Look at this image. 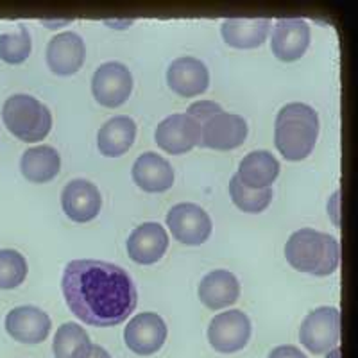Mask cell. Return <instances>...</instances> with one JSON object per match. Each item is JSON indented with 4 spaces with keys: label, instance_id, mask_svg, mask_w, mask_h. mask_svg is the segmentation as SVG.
<instances>
[{
    "label": "cell",
    "instance_id": "obj_4",
    "mask_svg": "<svg viewBox=\"0 0 358 358\" xmlns=\"http://www.w3.org/2000/svg\"><path fill=\"white\" fill-rule=\"evenodd\" d=\"M2 120L9 133L27 143L41 142L52 129V115L49 108L27 94H15L4 102Z\"/></svg>",
    "mask_w": 358,
    "mask_h": 358
},
{
    "label": "cell",
    "instance_id": "obj_17",
    "mask_svg": "<svg viewBox=\"0 0 358 358\" xmlns=\"http://www.w3.org/2000/svg\"><path fill=\"white\" fill-rule=\"evenodd\" d=\"M169 249L167 229L158 222H143L127 238V252L136 264L151 265L162 260Z\"/></svg>",
    "mask_w": 358,
    "mask_h": 358
},
{
    "label": "cell",
    "instance_id": "obj_10",
    "mask_svg": "<svg viewBox=\"0 0 358 358\" xmlns=\"http://www.w3.org/2000/svg\"><path fill=\"white\" fill-rule=\"evenodd\" d=\"M167 324L155 312H142L127 322L124 330L126 346L140 357L158 353L167 341Z\"/></svg>",
    "mask_w": 358,
    "mask_h": 358
},
{
    "label": "cell",
    "instance_id": "obj_20",
    "mask_svg": "<svg viewBox=\"0 0 358 358\" xmlns=\"http://www.w3.org/2000/svg\"><path fill=\"white\" fill-rule=\"evenodd\" d=\"M273 29L271 18H226L220 27L224 41L235 49H257Z\"/></svg>",
    "mask_w": 358,
    "mask_h": 358
},
{
    "label": "cell",
    "instance_id": "obj_14",
    "mask_svg": "<svg viewBox=\"0 0 358 358\" xmlns=\"http://www.w3.org/2000/svg\"><path fill=\"white\" fill-rule=\"evenodd\" d=\"M47 65L56 76H72L86 59L85 40L73 31L59 33L47 43Z\"/></svg>",
    "mask_w": 358,
    "mask_h": 358
},
{
    "label": "cell",
    "instance_id": "obj_22",
    "mask_svg": "<svg viewBox=\"0 0 358 358\" xmlns=\"http://www.w3.org/2000/svg\"><path fill=\"white\" fill-rule=\"evenodd\" d=\"M134 138H136V124L133 118L118 115L102 124V127L99 129V151L104 156L117 158L129 151Z\"/></svg>",
    "mask_w": 358,
    "mask_h": 358
},
{
    "label": "cell",
    "instance_id": "obj_13",
    "mask_svg": "<svg viewBox=\"0 0 358 358\" xmlns=\"http://www.w3.org/2000/svg\"><path fill=\"white\" fill-rule=\"evenodd\" d=\"M6 331L22 344H41L47 341L52 321L38 306H17L6 315Z\"/></svg>",
    "mask_w": 358,
    "mask_h": 358
},
{
    "label": "cell",
    "instance_id": "obj_30",
    "mask_svg": "<svg viewBox=\"0 0 358 358\" xmlns=\"http://www.w3.org/2000/svg\"><path fill=\"white\" fill-rule=\"evenodd\" d=\"M88 358H111L110 353H108L104 348L97 346V344H94V348H92V351H90Z\"/></svg>",
    "mask_w": 358,
    "mask_h": 358
},
{
    "label": "cell",
    "instance_id": "obj_27",
    "mask_svg": "<svg viewBox=\"0 0 358 358\" xmlns=\"http://www.w3.org/2000/svg\"><path fill=\"white\" fill-rule=\"evenodd\" d=\"M29 273L27 260L15 249H0V290L20 287Z\"/></svg>",
    "mask_w": 358,
    "mask_h": 358
},
{
    "label": "cell",
    "instance_id": "obj_1",
    "mask_svg": "<svg viewBox=\"0 0 358 358\" xmlns=\"http://www.w3.org/2000/svg\"><path fill=\"white\" fill-rule=\"evenodd\" d=\"M62 290L70 312L97 328L120 324L138 305L133 278L111 262L72 260L63 273Z\"/></svg>",
    "mask_w": 358,
    "mask_h": 358
},
{
    "label": "cell",
    "instance_id": "obj_28",
    "mask_svg": "<svg viewBox=\"0 0 358 358\" xmlns=\"http://www.w3.org/2000/svg\"><path fill=\"white\" fill-rule=\"evenodd\" d=\"M222 111V106L220 104H217V102L213 101H199V102H194V104H190L187 110V115H190L192 118H196L197 122L203 124L206 118H210L212 115L215 113H220Z\"/></svg>",
    "mask_w": 358,
    "mask_h": 358
},
{
    "label": "cell",
    "instance_id": "obj_2",
    "mask_svg": "<svg viewBox=\"0 0 358 358\" xmlns=\"http://www.w3.org/2000/svg\"><path fill=\"white\" fill-rule=\"evenodd\" d=\"M319 115L305 102H289L274 122V145L289 162H301L313 151L319 136Z\"/></svg>",
    "mask_w": 358,
    "mask_h": 358
},
{
    "label": "cell",
    "instance_id": "obj_31",
    "mask_svg": "<svg viewBox=\"0 0 358 358\" xmlns=\"http://www.w3.org/2000/svg\"><path fill=\"white\" fill-rule=\"evenodd\" d=\"M131 24H133V20H106V25H110V27H117V29L129 27Z\"/></svg>",
    "mask_w": 358,
    "mask_h": 358
},
{
    "label": "cell",
    "instance_id": "obj_5",
    "mask_svg": "<svg viewBox=\"0 0 358 358\" xmlns=\"http://www.w3.org/2000/svg\"><path fill=\"white\" fill-rule=\"evenodd\" d=\"M299 341L313 355L335 350L341 341V312L335 306H319L301 322Z\"/></svg>",
    "mask_w": 358,
    "mask_h": 358
},
{
    "label": "cell",
    "instance_id": "obj_9",
    "mask_svg": "<svg viewBox=\"0 0 358 358\" xmlns=\"http://www.w3.org/2000/svg\"><path fill=\"white\" fill-rule=\"evenodd\" d=\"M133 92V73L124 63L110 62L99 66L92 79V94L101 106L118 108Z\"/></svg>",
    "mask_w": 358,
    "mask_h": 358
},
{
    "label": "cell",
    "instance_id": "obj_8",
    "mask_svg": "<svg viewBox=\"0 0 358 358\" xmlns=\"http://www.w3.org/2000/svg\"><path fill=\"white\" fill-rule=\"evenodd\" d=\"M248 133V122L242 115L222 110L201 124L199 145L215 151H231L245 142Z\"/></svg>",
    "mask_w": 358,
    "mask_h": 358
},
{
    "label": "cell",
    "instance_id": "obj_25",
    "mask_svg": "<svg viewBox=\"0 0 358 358\" xmlns=\"http://www.w3.org/2000/svg\"><path fill=\"white\" fill-rule=\"evenodd\" d=\"M229 196H231L233 204L238 210L245 213H262L267 210L271 201H273V188H262V190H255V188H248L245 185L241 183V179L233 176L229 181Z\"/></svg>",
    "mask_w": 358,
    "mask_h": 358
},
{
    "label": "cell",
    "instance_id": "obj_7",
    "mask_svg": "<svg viewBox=\"0 0 358 358\" xmlns=\"http://www.w3.org/2000/svg\"><path fill=\"white\" fill-rule=\"evenodd\" d=\"M251 338V321L242 310H228L212 319L208 341L219 353L231 355L244 350Z\"/></svg>",
    "mask_w": 358,
    "mask_h": 358
},
{
    "label": "cell",
    "instance_id": "obj_32",
    "mask_svg": "<svg viewBox=\"0 0 358 358\" xmlns=\"http://www.w3.org/2000/svg\"><path fill=\"white\" fill-rule=\"evenodd\" d=\"M70 22L72 20H50V22H47V20H43V24L45 25H50V27H57V25H66V24H70Z\"/></svg>",
    "mask_w": 358,
    "mask_h": 358
},
{
    "label": "cell",
    "instance_id": "obj_15",
    "mask_svg": "<svg viewBox=\"0 0 358 358\" xmlns=\"http://www.w3.org/2000/svg\"><path fill=\"white\" fill-rule=\"evenodd\" d=\"M62 206L73 222H90L101 212L102 196L88 179H72L62 192Z\"/></svg>",
    "mask_w": 358,
    "mask_h": 358
},
{
    "label": "cell",
    "instance_id": "obj_12",
    "mask_svg": "<svg viewBox=\"0 0 358 358\" xmlns=\"http://www.w3.org/2000/svg\"><path fill=\"white\" fill-rule=\"evenodd\" d=\"M271 31V47L280 62H297L308 50L312 33L303 18H280Z\"/></svg>",
    "mask_w": 358,
    "mask_h": 358
},
{
    "label": "cell",
    "instance_id": "obj_29",
    "mask_svg": "<svg viewBox=\"0 0 358 358\" xmlns=\"http://www.w3.org/2000/svg\"><path fill=\"white\" fill-rule=\"evenodd\" d=\"M268 358H308V357H306V355L296 346H278L268 353Z\"/></svg>",
    "mask_w": 358,
    "mask_h": 358
},
{
    "label": "cell",
    "instance_id": "obj_11",
    "mask_svg": "<svg viewBox=\"0 0 358 358\" xmlns=\"http://www.w3.org/2000/svg\"><path fill=\"white\" fill-rule=\"evenodd\" d=\"M156 143L169 155H185L201 142V124L187 113H174L158 124Z\"/></svg>",
    "mask_w": 358,
    "mask_h": 358
},
{
    "label": "cell",
    "instance_id": "obj_18",
    "mask_svg": "<svg viewBox=\"0 0 358 358\" xmlns=\"http://www.w3.org/2000/svg\"><path fill=\"white\" fill-rule=\"evenodd\" d=\"M134 183L149 194L167 192L174 185V169L158 152H143L133 165Z\"/></svg>",
    "mask_w": 358,
    "mask_h": 358
},
{
    "label": "cell",
    "instance_id": "obj_26",
    "mask_svg": "<svg viewBox=\"0 0 358 358\" xmlns=\"http://www.w3.org/2000/svg\"><path fill=\"white\" fill-rule=\"evenodd\" d=\"M33 41L25 25H18L15 33L0 34V59L9 65H20L31 54Z\"/></svg>",
    "mask_w": 358,
    "mask_h": 358
},
{
    "label": "cell",
    "instance_id": "obj_16",
    "mask_svg": "<svg viewBox=\"0 0 358 358\" xmlns=\"http://www.w3.org/2000/svg\"><path fill=\"white\" fill-rule=\"evenodd\" d=\"M167 83L174 94L181 97H196L204 94L210 86V72L201 59L183 56L171 63Z\"/></svg>",
    "mask_w": 358,
    "mask_h": 358
},
{
    "label": "cell",
    "instance_id": "obj_21",
    "mask_svg": "<svg viewBox=\"0 0 358 358\" xmlns=\"http://www.w3.org/2000/svg\"><path fill=\"white\" fill-rule=\"evenodd\" d=\"M236 178L248 188H268L280 176V162L268 151H252L242 158Z\"/></svg>",
    "mask_w": 358,
    "mask_h": 358
},
{
    "label": "cell",
    "instance_id": "obj_23",
    "mask_svg": "<svg viewBox=\"0 0 358 358\" xmlns=\"http://www.w3.org/2000/svg\"><path fill=\"white\" fill-rule=\"evenodd\" d=\"M20 171L33 183H49L62 171V156L50 145L31 147L22 156Z\"/></svg>",
    "mask_w": 358,
    "mask_h": 358
},
{
    "label": "cell",
    "instance_id": "obj_3",
    "mask_svg": "<svg viewBox=\"0 0 358 358\" xmlns=\"http://www.w3.org/2000/svg\"><path fill=\"white\" fill-rule=\"evenodd\" d=\"M285 258L296 271L313 276H330L341 265V244L335 236L303 228L285 244Z\"/></svg>",
    "mask_w": 358,
    "mask_h": 358
},
{
    "label": "cell",
    "instance_id": "obj_6",
    "mask_svg": "<svg viewBox=\"0 0 358 358\" xmlns=\"http://www.w3.org/2000/svg\"><path fill=\"white\" fill-rule=\"evenodd\" d=\"M167 226L176 241L185 245H201L210 238L213 224L199 204L179 203L167 213Z\"/></svg>",
    "mask_w": 358,
    "mask_h": 358
},
{
    "label": "cell",
    "instance_id": "obj_24",
    "mask_svg": "<svg viewBox=\"0 0 358 358\" xmlns=\"http://www.w3.org/2000/svg\"><path fill=\"white\" fill-rule=\"evenodd\" d=\"M92 348L90 335L78 322H65L54 335L52 350L56 358H88Z\"/></svg>",
    "mask_w": 358,
    "mask_h": 358
},
{
    "label": "cell",
    "instance_id": "obj_19",
    "mask_svg": "<svg viewBox=\"0 0 358 358\" xmlns=\"http://www.w3.org/2000/svg\"><path fill=\"white\" fill-rule=\"evenodd\" d=\"M241 297V283L226 268L208 273L199 283V299L206 308L222 310L235 305Z\"/></svg>",
    "mask_w": 358,
    "mask_h": 358
}]
</instances>
